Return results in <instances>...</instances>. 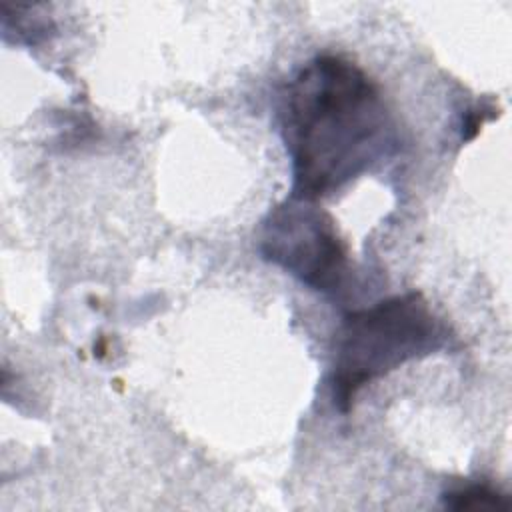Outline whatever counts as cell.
Segmentation results:
<instances>
[{"mask_svg":"<svg viewBox=\"0 0 512 512\" xmlns=\"http://www.w3.org/2000/svg\"><path fill=\"white\" fill-rule=\"evenodd\" d=\"M262 256L314 290L336 292L348 276V252L336 222L312 200L290 198L266 218Z\"/></svg>","mask_w":512,"mask_h":512,"instance_id":"cell-3","label":"cell"},{"mask_svg":"<svg viewBox=\"0 0 512 512\" xmlns=\"http://www.w3.org/2000/svg\"><path fill=\"white\" fill-rule=\"evenodd\" d=\"M442 342V324L420 292L398 294L348 312L334 336L330 376L334 404L340 412H348L366 384L408 360L432 354Z\"/></svg>","mask_w":512,"mask_h":512,"instance_id":"cell-2","label":"cell"},{"mask_svg":"<svg viewBox=\"0 0 512 512\" xmlns=\"http://www.w3.org/2000/svg\"><path fill=\"white\" fill-rule=\"evenodd\" d=\"M442 502L450 510H508L510 500L506 494L486 486V484H470L464 488L448 490L442 494Z\"/></svg>","mask_w":512,"mask_h":512,"instance_id":"cell-4","label":"cell"},{"mask_svg":"<svg viewBox=\"0 0 512 512\" xmlns=\"http://www.w3.org/2000/svg\"><path fill=\"white\" fill-rule=\"evenodd\" d=\"M282 134L292 158V196L312 202L370 170L394 144L378 84L340 54L314 56L290 80Z\"/></svg>","mask_w":512,"mask_h":512,"instance_id":"cell-1","label":"cell"}]
</instances>
